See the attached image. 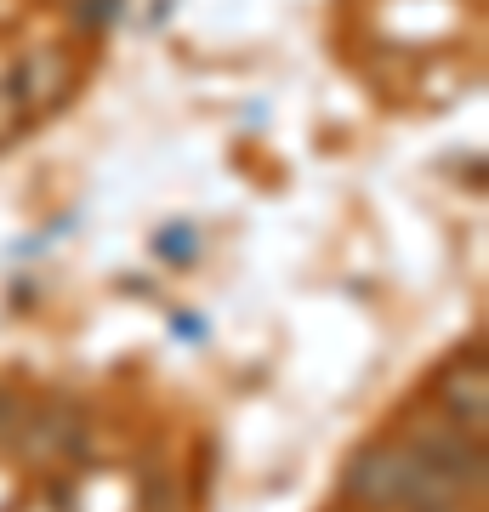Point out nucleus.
Returning <instances> with one entry per match:
<instances>
[{
    "mask_svg": "<svg viewBox=\"0 0 489 512\" xmlns=\"http://www.w3.org/2000/svg\"><path fill=\"white\" fill-rule=\"evenodd\" d=\"M421 484V461L410 456L404 439H370L359 444L342 467V495L364 512H399Z\"/></svg>",
    "mask_w": 489,
    "mask_h": 512,
    "instance_id": "1",
    "label": "nucleus"
},
{
    "mask_svg": "<svg viewBox=\"0 0 489 512\" xmlns=\"http://www.w3.org/2000/svg\"><path fill=\"white\" fill-rule=\"evenodd\" d=\"M80 86V69L63 46H29L18 57V69L6 80V92L18 103V114H46L57 103H69V92Z\"/></svg>",
    "mask_w": 489,
    "mask_h": 512,
    "instance_id": "2",
    "label": "nucleus"
},
{
    "mask_svg": "<svg viewBox=\"0 0 489 512\" xmlns=\"http://www.w3.org/2000/svg\"><path fill=\"white\" fill-rule=\"evenodd\" d=\"M438 410H444V421H455L461 433H472V439H484V427H489V376H484V359L472 353V365L467 359H455L444 376H438Z\"/></svg>",
    "mask_w": 489,
    "mask_h": 512,
    "instance_id": "3",
    "label": "nucleus"
},
{
    "mask_svg": "<svg viewBox=\"0 0 489 512\" xmlns=\"http://www.w3.org/2000/svg\"><path fill=\"white\" fill-rule=\"evenodd\" d=\"M154 256L171 262V268H194L200 262V228L194 222H165L160 234H154Z\"/></svg>",
    "mask_w": 489,
    "mask_h": 512,
    "instance_id": "4",
    "label": "nucleus"
},
{
    "mask_svg": "<svg viewBox=\"0 0 489 512\" xmlns=\"http://www.w3.org/2000/svg\"><path fill=\"white\" fill-rule=\"evenodd\" d=\"M120 18V0H74V29L80 35H103Z\"/></svg>",
    "mask_w": 489,
    "mask_h": 512,
    "instance_id": "5",
    "label": "nucleus"
},
{
    "mask_svg": "<svg viewBox=\"0 0 489 512\" xmlns=\"http://www.w3.org/2000/svg\"><path fill=\"white\" fill-rule=\"evenodd\" d=\"M23 427H29V404L18 393H0V444H12Z\"/></svg>",
    "mask_w": 489,
    "mask_h": 512,
    "instance_id": "6",
    "label": "nucleus"
},
{
    "mask_svg": "<svg viewBox=\"0 0 489 512\" xmlns=\"http://www.w3.org/2000/svg\"><path fill=\"white\" fill-rule=\"evenodd\" d=\"M12 126H18V103H12V92L0 86V143L12 137Z\"/></svg>",
    "mask_w": 489,
    "mask_h": 512,
    "instance_id": "7",
    "label": "nucleus"
},
{
    "mask_svg": "<svg viewBox=\"0 0 489 512\" xmlns=\"http://www.w3.org/2000/svg\"><path fill=\"white\" fill-rule=\"evenodd\" d=\"M171 325H177V336H194V342H205V325H200V319H188V313H177Z\"/></svg>",
    "mask_w": 489,
    "mask_h": 512,
    "instance_id": "8",
    "label": "nucleus"
}]
</instances>
